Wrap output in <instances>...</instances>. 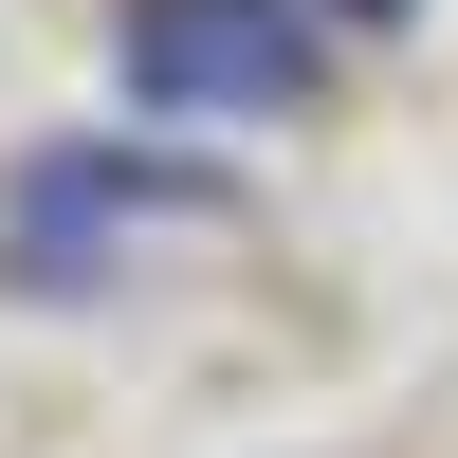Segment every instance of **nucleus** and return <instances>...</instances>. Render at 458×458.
Wrapping results in <instances>:
<instances>
[{"label": "nucleus", "mask_w": 458, "mask_h": 458, "mask_svg": "<svg viewBox=\"0 0 458 458\" xmlns=\"http://www.w3.org/2000/svg\"><path fill=\"white\" fill-rule=\"evenodd\" d=\"M129 92L202 110V129H257V110L312 92V0H129Z\"/></svg>", "instance_id": "1"}, {"label": "nucleus", "mask_w": 458, "mask_h": 458, "mask_svg": "<svg viewBox=\"0 0 458 458\" xmlns=\"http://www.w3.org/2000/svg\"><path fill=\"white\" fill-rule=\"evenodd\" d=\"M147 220H220V165H183V147H37L19 165V276H73L110 239H147Z\"/></svg>", "instance_id": "2"}]
</instances>
